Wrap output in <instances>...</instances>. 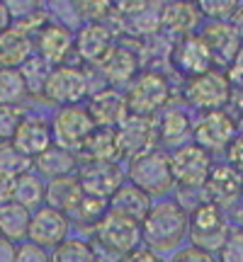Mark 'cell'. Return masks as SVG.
Instances as JSON below:
<instances>
[{
  "label": "cell",
  "instance_id": "cell-1",
  "mask_svg": "<svg viewBox=\"0 0 243 262\" xmlns=\"http://www.w3.org/2000/svg\"><path fill=\"white\" fill-rule=\"evenodd\" d=\"M187 238V211L178 202H158L141 221V243L153 253L175 250Z\"/></svg>",
  "mask_w": 243,
  "mask_h": 262
},
{
  "label": "cell",
  "instance_id": "cell-2",
  "mask_svg": "<svg viewBox=\"0 0 243 262\" xmlns=\"http://www.w3.org/2000/svg\"><path fill=\"white\" fill-rule=\"evenodd\" d=\"M160 3H144V0H131V3H117L112 5V12L107 15L105 25L117 37L129 39H149L160 32Z\"/></svg>",
  "mask_w": 243,
  "mask_h": 262
},
{
  "label": "cell",
  "instance_id": "cell-3",
  "mask_svg": "<svg viewBox=\"0 0 243 262\" xmlns=\"http://www.w3.org/2000/svg\"><path fill=\"white\" fill-rule=\"evenodd\" d=\"M93 248L97 255H110L119 262L124 255L134 253L141 245V224L121 214L107 211L93 231Z\"/></svg>",
  "mask_w": 243,
  "mask_h": 262
},
{
  "label": "cell",
  "instance_id": "cell-4",
  "mask_svg": "<svg viewBox=\"0 0 243 262\" xmlns=\"http://www.w3.org/2000/svg\"><path fill=\"white\" fill-rule=\"evenodd\" d=\"M170 80L163 71H141L136 80L127 88L124 100H127V110L129 114H139V117H156L163 112L170 102Z\"/></svg>",
  "mask_w": 243,
  "mask_h": 262
},
{
  "label": "cell",
  "instance_id": "cell-5",
  "mask_svg": "<svg viewBox=\"0 0 243 262\" xmlns=\"http://www.w3.org/2000/svg\"><path fill=\"white\" fill-rule=\"evenodd\" d=\"M229 231L231 226L226 221L224 209L209 202H199L187 211V238H190V245H195L199 250L216 255L219 248L224 245Z\"/></svg>",
  "mask_w": 243,
  "mask_h": 262
},
{
  "label": "cell",
  "instance_id": "cell-6",
  "mask_svg": "<svg viewBox=\"0 0 243 262\" xmlns=\"http://www.w3.org/2000/svg\"><path fill=\"white\" fill-rule=\"evenodd\" d=\"M127 178H129V182L134 187L144 189L151 199H153V196H166L170 189L175 187L168 153H166V150H158V148L129 160Z\"/></svg>",
  "mask_w": 243,
  "mask_h": 262
},
{
  "label": "cell",
  "instance_id": "cell-7",
  "mask_svg": "<svg viewBox=\"0 0 243 262\" xmlns=\"http://www.w3.org/2000/svg\"><path fill=\"white\" fill-rule=\"evenodd\" d=\"M90 97V78H88V68L78 63H66L51 68L44 90H42V100L54 107H73L80 100Z\"/></svg>",
  "mask_w": 243,
  "mask_h": 262
},
{
  "label": "cell",
  "instance_id": "cell-8",
  "mask_svg": "<svg viewBox=\"0 0 243 262\" xmlns=\"http://www.w3.org/2000/svg\"><path fill=\"white\" fill-rule=\"evenodd\" d=\"M231 93H234V85L226 78L224 71H219V68H212V71L195 75V78H187L185 88H183L185 102L199 110V114L224 110L226 104L231 102Z\"/></svg>",
  "mask_w": 243,
  "mask_h": 262
},
{
  "label": "cell",
  "instance_id": "cell-9",
  "mask_svg": "<svg viewBox=\"0 0 243 262\" xmlns=\"http://www.w3.org/2000/svg\"><path fill=\"white\" fill-rule=\"evenodd\" d=\"M168 158L173 180L175 185H180V189H202L214 165L212 156L195 143H187L183 148L168 153Z\"/></svg>",
  "mask_w": 243,
  "mask_h": 262
},
{
  "label": "cell",
  "instance_id": "cell-10",
  "mask_svg": "<svg viewBox=\"0 0 243 262\" xmlns=\"http://www.w3.org/2000/svg\"><path fill=\"white\" fill-rule=\"evenodd\" d=\"M117 146H119V158L134 160L158 148V129H156V117H139L129 114L124 122L117 126Z\"/></svg>",
  "mask_w": 243,
  "mask_h": 262
},
{
  "label": "cell",
  "instance_id": "cell-11",
  "mask_svg": "<svg viewBox=\"0 0 243 262\" xmlns=\"http://www.w3.org/2000/svg\"><path fill=\"white\" fill-rule=\"evenodd\" d=\"M236 134H238V124L226 110L202 112L199 119L192 124V139H195L192 143L205 148L209 156L229 148V143L234 141Z\"/></svg>",
  "mask_w": 243,
  "mask_h": 262
},
{
  "label": "cell",
  "instance_id": "cell-12",
  "mask_svg": "<svg viewBox=\"0 0 243 262\" xmlns=\"http://www.w3.org/2000/svg\"><path fill=\"white\" fill-rule=\"evenodd\" d=\"M51 139L54 146H61L66 150L78 153V148L83 146V141L93 134L95 124L90 119V114L85 107L73 104V107H58L56 114L51 117Z\"/></svg>",
  "mask_w": 243,
  "mask_h": 262
},
{
  "label": "cell",
  "instance_id": "cell-13",
  "mask_svg": "<svg viewBox=\"0 0 243 262\" xmlns=\"http://www.w3.org/2000/svg\"><path fill=\"white\" fill-rule=\"evenodd\" d=\"M95 68H100V75L107 83V88H114V90L129 88L141 73L139 51L134 47H127L124 41H114V47L105 54V58Z\"/></svg>",
  "mask_w": 243,
  "mask_h": 262
},
{
  "label": "cell",
  "instance_id": "cell-14",
  "mask_svg": "<svg viewBox=\"0 0 243 262\" xmlns=\"http://www.w3.org/2000/svg\"><path fill=\"white\" fill-rule=\"evenodd\" d=\"M170 66L178 71L180 75L195 78L207 71L214 68L212 54L207 49L205 39L199 34H187V37H178V41H173V51H170Z\"/></svg>",
  "mask_w": 243,
  "mask_h": 262
},
{
  "label": "cell",
  "instance_id": "cell-15",
  "mask_svg": "<svg viewBox=\"0 0 243 262\" xmlns=\"http://www.w3.org/2000/svg\"><path fill=\"white\" fill-rule=\"evenodd\" d=\"M71 233V221L64 211H56L51 206H39L37 211H32L29 219V231L27 241L39 245L44 250H54L58 243H64Z\"/></svg>",
  "mask_w": 243,
  "mask_h": 262
},
{
  "label": "cell",
  "instance_id": "cell-16",
  "mask_svg": "<svg viewBox=\"0 0 243 262\" xmlns=\"http://www.w3.org/2000/svg\"><path fill=\"white\" fill-rule=\"evenodd\" d=\"M75 178L83 187V194L110 202V196L124 185V170L117 163H80Z\"/></svg>",
  "mask_w": 243,
  "mask_h": 262
},
{
  "label": "cell",
  "instance_id": "cell-17",
  "mask_svg": "<svg viewBox=\"0 0 243 262\" xmlns=\"http://www.w3.org/2000/svg\"><path fill=\"white\" fill-rule=\"evenodd\" d=\"M202 194H205V202L226 211L243 196V175L236 172L229 163H216L212 165V172L202 187Z\"/></svg>",
  "mask_w": 243,
  "mask_h": 262
},
{
  "label": "cell",
  "instance_id": "cell-18",
  "mask_svg": "<svg viewBox=\"0 0 243 262\" xmlns=\"http://www.w3.org/2000/svg\"><path fill=\"white\" fill-rule=\"evenodd\" d=\"M34 51L51 68L66 66L68 56L73 54V32L68 29V25H61V22L51 19L34 34Z\"/></svg>",
  "mask_w": 243,
  "mask_h": 262
},
{
  "label": "cell",
  "instance_id": "cell-19",
  "mask_svg": "<svg viewBox=\"0 0 243 262\" xmlns=\"http://www.w3.org/2000/svg\"><path fill=\"white\" fill-rule=\"evenodd\" d=\"M88 114L93 119L95 126L100 129H117L127 117H129V110H127V100H124V93L114 90V88H100L95 90L90 97H88Z\"/></svg>",
  "mask_w": 243,
  "mask_h": 262
},
{
  "label": "cell",
  "instance_id": "cell-20",
  "mask_svg": "<svg viewBox=\"0 0 243 262\" xmlns=\"http://www.w3.org/2000/svg\"><path fill=\"white\" fill-rule=\"evenodd\" d=\"M197 34L205 39L207 49L212 54V61H214V68L224 66V71H226L231 66V61L236 58L238 49L243 47L238 34H236V29L229 22H207Z\"/></svg>",
  "mask_w": 243,
  "mask_h": 262
},
{
  "label": "cell",
  "instance_id": "cell-21",
  "mask_svg": "<svg viewBox=\"0 0 243 262\" xmlns=\"http://www.w3.org/2000/svg\"><path fill=\"white\" fill-rule=\"evenodd\" d=\"M112 47H114V34L110 32V27L105 22L83 25L73 34V51L88 66H97Z\"/></svg>",
  "mask_w": 243,
  "mask_h": 262
},
{
  "label": "cell",
  "instance_id": "cell-22",
  "mask_svg": "<svg viewBox=\"0 0 243 262\" xmlns=\"http://www.w3.org/2000/svg\"><path fill=\"white\" fill-rule=\"evenodd\" d=\"M156 129H158V143L170 153L187 146L192 139V119L183 107H166L156 119Z\"/></svg>",
  "mask_w": 243,
  "mask_h": 262
},
{
  "label": "cell",
  "instance_id": "cell-23",
  "mask_svg": "<svg viewBox=\"0 0 243 262\" xmlns=\"http://www.w3.org/2000/svg\"><path fill=\"white\" fill-rule=\"evenodd\" d=\"M12 143L17 146L19 153H25L27 158H37L42 156L49 146H54V139H51V124L44 119V117H25L22 124L17 126L15 136H12Z\"/></svg>",
  "mask_w": 243,
  "mask_h": 262
},
{
  "label": "cell",
  "instance_id": "cell-24",
  "mask_svg": "<svg viewBox=\"0 0 243 262\" xmlns=\"http://www.w3.org/2000/svg\"><path fill=\"white\" fill-rule=\"evenodd\" d=\"M199 25H202V15L195 3H166L160 10V29L170 34L178 37L197 34Z\"/></svg>",
  "mask_w": 243,
  "mask_h": 262
},
{
  "label": "cell",
  "instance_id": "cell-25",
  "mask_svg": "<svg viewBox=\"0 0 243 262\" xmlns=\"http://www.w3.org/2000/svg\"><path fill=\"white\" fill-rule=\"evenodd\" d=\"M80 160L73 150H66L61 146H49L42 156L32 160V168L37 170L39 178L47 180H56V178H66V175H75L78 172Z\"/></svg>",
  "mask_w": 243,
  "mask_h": 262
},
{
  "label": "cell",
  "instance_id": "cell-26",
  "mask_svg": "<svg viewBox=\"0 0 243 262\" xmlns=\"http://www.w3.org/2000/svg\"><path fill=\"white\" fill-rule=\"evenodd\" d=\"M34 56V37L22 32L19 27L5 29L0 34V66L3 68H19Z\"/></svg>",
  "mask_w": 243,
  "mask_h": 262
},
{
  "label": "cell",
  "instance_id": "cell-27",
  "mask_svg": "<svg viewBox=\"0 0 243 262\" xmlns=\"http://www.w3.org/2000/svg\"><path fill=\"white\" fill-rule=\"evenodd\" d=\"M83 163H117L119 160V146H117V131L95 126L93 134L83 141V146L75 153Z\"/></svg>",
  "mask_w": 243,
  "mask_h": 262
},
{
  "label": "cell",
  "instance_id": "cell-28",
  "mask_svg": "<svg viewBox=\"0 0 243 262\" xmlns=\"http://www.w3.org/2000/svg\"><path fill=\"white\" fill-rule=\"evenodd\" d=\"M107 204H110V211L127 216V219H134V221L141 224V221L149 216L151 206H153V199H151L144 189L134 187L131 182H124V185L110 196Z\"/></svg>",
  "mask_w": 243,
  "mask_h": 262
},
{
  "label": "cell",
  "instance_id": "cell-29",
  "mask_svg": "<svg viewBox=\"0 0 243 262\" xmlns=\"http://www.w3.org/2000/svg\"><path fill=\"white\" fill-rule=\"evenodd\" d=\"M83 187L75 175H66V178L49 180L47 189H44V206H51L56 211L71 214L75 209V204L83 199Z\"/></svg>",
  "mask_w": 243,
  "mask_h": 262
},
{
  "label": "cell",
  "instance_id": "cell-30",
  "mask_svg": "<svg viewBox=\"0 0 243 262\" xmlns=\"http://www.w3.org/2000/svg\"><path fill=\"white\" fill-rule=\"evenodd\" d=\"M110 211V204L105 202V199H97V196H88L85 194L78 204H75V209L71 211L68 216V221H71V228H78L80 233H90L93 235V231L97 228V224L105 219V214Z\"/></svg>",
  "mask_w": 243,
  "mask_h": 262
},
{
  "label": "cell",
  "instance_id": "cell-31",
  "mask_svg": "<svg viewBox=\"0 0 243 262\" xmlns=\"http://www.w3.org/2000/svg\"><path fill=\"white\" fill-rule=\"evenodd\" d=\"M44 189H47V182L29 170L12 182V202L25 206L27 211H37L39 206H44Z\"/></svg>",
  "mask_w": 243,
  "mask_h": 262
},
{
  "label": "cell",
  "instance_id": "cell-32",
  "mask_svg": "<svg viewBox=\"0 0 243 262\" xmlns=\"http://www.w3.org/2000/svg\"><path fill=\"white\" fill-rule=\"evenodd\" d=\"M29 219L32 211H27L25 206L8 202L0 206V238H5L10 243L15 241H25L29 231Z\"/></svg>",
  "mask_w": 243,
  "mask_h": 262
},
{
  "label": "cell",
  "instance_id": "cell-33",
  "mask_svg": "<svg viewBox=\"0 0 243 262\" xmlns=\"http://www.w3.org/2000/svg\"><path fill=\"white\" fill-rule=\"evenodd\" d=\"M49 262H97V253L90 241L66 238L49 253Z\"/></svg>",
  "mask_w": 243,
  "mask_h": 262
},
{
  "label": "cell",
  "instance_id": "cell-34",
  "mask_svg": "<svg viewBox=\"0 0 243 262\" xmlns=\"http://www.w3.org/2000/svg\"><path fill=\"white\" fill-rule=\"evenodd\" d=\"M29 97L19 68H0V104H22Z\"/></svg>",
  "mask_w": 243,
  "mask_h": 262
},
{
  "label": "cell",
  "instance_id": "cell-35",
  "mask_svg": "<svg viewBox=\"0 0 243 262\" xmlns=\"http://www.w3.org/2000/svg\"><path fill=\"white\" fill-rule=\"evenodd\" d=\"M32 170V158L19 153L12 141H0V175L15 180Z\"/></svg>",
  "mask_w": 243,
  "mask_h": 262
},
{
  "label": "cell",
  "instance_id": "cell-36",
  "mask_svg": "<svg viewBox=\"0 0 243 262\" xmlns=\"http://www.w3.org/2000/svg\"><path fill=\"white\" fill-rule=\"evenodd\" d=\"M19 73L25 78L29 97L42 100V90H44V83H47L49 73H51V66H49L47 61H42L39 56H32L29 61H25V63L19 66Z\"/></svg>",
  "mask_w": 243,
  "mask_h": 262
},
{
  "label": "cell",
  "instance_id": "cell-37",
  "mask_svg": "<svg viewBox=\"0 0 243 262\" xmlns=\"http://www.w3.org/2000/svg\"><path fill=\"white\" fill-rule=\"evenodd\" d=\"M112 12V3L105 0H90V3H73V15L85 25L93 22H105L107 15Z\"/></svg>",
  "mask_w": 243,
  "mask_h": 262
},
{
  "label": "cell",
  "instance_id": "cell-38",
  "mask_svg": "<svg viewBox=\"0 0 243 262\" xmlns=\"http://www.w3.org/2000/svg\"><path fill=\"white\" fill-rule=\"evenodd\" d=\"M236 5H238L236 0H202V3H197V10L209 22H229Z\"/></svg>",
  "mask_w": 243,
  "mask_h": 262
},
{
  "label": "cell",
  "instance_id": "cell-39",
  "mask_svg": "<svg viewBox=\"0 0 243 262\" xmlns=\"http://www.w3.org/2000/svg\"><path fill=\"white\" fill-rule=\"evenodd\" d=\"M25 117L27 114L22 112L19 104H0V141H12Z\"/></svg>",
  "mask_w": 243,
  "mask_h": 262
},
{
  "label": "cell",
  "instance_id": "cell-40",
  "mask_svg": "<svg viewBox=\"0 0 243 262\" xmlns=\"http://www.w3.org/2000/svg\"><path fill=\"white\" fill-rule=\"evenodd\" d=\"M216 262H243V231L231 228L224 245L216 253Z\"/></svg>",
  "mask_w": 243,
  "mask_h": 262
},
{
  "label": "cell",
  "instance_id": "cell-41",
  "mask_svg": "<svg viewBox=\"0 0 243 262\" xmlns=\"http://www.w3.org/2000/svg\"><path fill=\"white\" fill-rule=\"evenodd\" d=\"M15 262H49V250H44V248H39V245L25 241L22 245H17Z\"/></svg>",
  "mask_w": 243,
  "mask_h": 262
},
{
  "label": "cell",
  "instance_id": "cell-42",
  "mask_svg": "<svg viewBox=\"0 0 243 262\" xmlns=\"http://www.w3.org/2000/svg\"><path fill=\"white\" fill-rule=\"evenodd\" d=\"M170 262H216V257L212 253H207V250L195 248V245H185V248L175 250Z\"/></svg>",
  "mask_w": 243,
  "mask_h": 262
},
{
  "label": "cell",
  "instance_id": "cell-43",
  "mask_svg": "<svg viewBox=\"0 0 243 262\" xmlns=\"http://www.w3.org/2000/svg\"><path fill=\"white\" fill-rule=\"evenodd\" d=\"M224 153H226V163H229L236 172H241L243 175V131L236 134L234 141L229 143V148H226Z\"/></svg>",
  "mask_w": 243,
  "mask_h": 262
},
{
  "label": "cell",
  "instance_id": "cell-44",
  "mask_svg": "<svg viewBox=\"0 0 243 262\" xmlns=\"http://www.w3.org/2000/svg\"><path fill=\"white\" fill-rule=\"evenodd\" d=\"M226 78L231 80V85H243V47L238 49V54H236V58L231 61V66L224 71Z\"/></svg>",
  "mask_w": 243,
  "mask_h": 262
},
{
  "label": "cell",
  "instance_id": "cell-45",
  "mask_svg": "<svg viewBox=\"0 0 243 262\" xmlns=\"http://www.w3.org/2000/svg\"><path fill=\"white\" fill-rule=\"evenodd\" d=\"M119 262H166L163 257H160L158 253H153V250H149V248H136L134 253L124 255Z\"/></svg>",
  "mask_w": 243,
  "mask_h": 262
},
{
  "label": "cell",
  "instance_id": "cell-46",
  "mask_svg": "<svg viewBox=\"0 0 243 262\" xmlns=\"http://www.w3.org/2000/svg\"><path fill=\"white\" fill-rule=\"evenodd\" d=\"M229 25L236 29V34H238V39H241V44H243V3H238L234 10V15L229 17Z\"/></svg>",
  "mask_w": 243,
  "mask_h": 262
},
{
  "label": "cell",
  "instance_id": "cell-47",
  "mask_svg": "<svg viewBox=\"0 0 243 262\" xmlns=\"http://www.w3.org/2000/svg\"><path fill=\"white\" fill-rule=\"evenodd\" d=\"M12 182H15V180L3 178V175H0V206L12 202Z\"/></svg>",
  "mask_w": 243,
  "mask_h": 262
},
{
  "label": "cell",
  "instance_id": "cell-48",
  "mask_svg": "<svg viewBox=\"0 0 243 262\" xmlns=\"http://www.w3.org/2000/svg\"><path fill=\"white\" fill-rule=\"evenodd\" d=\"M15 253H17V248L10 241L0 238V262H15Z\"/></svg>",
  "mask_w": 243,
  "mask_h": 262
},
{
  "label": "cell",
  "instance_id": "cell-49",
  "mask_svg": "<svg viewBox=\"0 0 243 262\" xmlns=\"http://www.w3.org/2000/svg\"><path fill=\"white\" fill-rule=\"evenodd\" d=\"M12 27V17H10V10H8V3H0V34L5 29Z\"/></svg>",
  "mask_w": 243,
  "mask_h": 262
},
{
  "label": "cell",
  "instance_id": "cell-50",
  "mask_svg": "<svg viewBox=\"0 0 243 262\" xmlns=\"http://www.w3.org/2000/svg\"><path fill=\"white\" fill-rule=\"evenodd\" d=\"M231 104L236 107V112L243 117V85H236L234 93H231Z\"/></svg>",
  "mask_w": 243,
  "mask_h": 262
},
{
  "label": "cell",
  "instance_id": "cell-51",
  "mask_svg": "<svg viewBox=\"0 0 243 262\" xmlns=\"http://www.w3.org/2000/svg\"><path fill=\"white\" fill-rule=\"evenodd\" d=\"M241 231H243V224H241Z\"/></svg>",
  "mask_w": 243,
  "mask_h": 262
},
{
  "label": "cell",
  "instance_id": "cell-52",
  "mask_svg": "<svg viewBox=\"0 0 243 262\" xmlns=\"http://www.w3.org/2000/svg\"><path fill=\"white\" fill-rule=\"evenodd\" d=\"M0 68H3V66H0Z\"/></svg>",
  "mask_w": 243,
  "mask_h": 262
},
{
  "label": "cell",
  "instance_id": "cell-53",
  "mask_svg": "<svg viewBox=\"0 0 243 262\" xmlns=\"http://www.w3.org/2000/svg\"><path fill=\"white\" fill-rule=\"evenodd\" d=\"M241 199H243V196H241Z\"/></svg>",
  "mask_w": 243,
  "mask_h": 262
}]
</instances>
